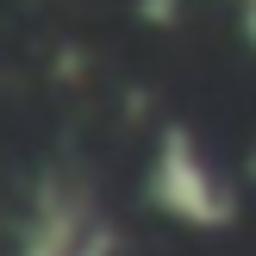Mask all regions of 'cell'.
<instances>
[{"mask_svg":"<svg viewBox=\"0 0 256 256\" xmlns=\"http://www.w3.org/2000/svg\"><path fill=\"white\" fill-rule=\"evenodd\" d=\"M144 194L162 219L188 225V232H225L238 219V194L212 156L200 150V138L188 125H162L156 150H150V175H144Z\"/></svg>","mask_w":256,"mask_h":256,"instance_id":"cell-1","label":"cell"},{"mask_svg":"<svg viewBox=\"0 0 256 256\" xmlns=\"http://www.w3.org/2000/svg\"><path fill=\"white\" fill-rule=\"evenodd\" d=\"M19 256H119V238L100 219L94 194L62 175H50L32 200V225H25Z\"/></svg>","mask_w":256,"mask_h":256,"instance_id":"cell-2","label":"cell"},{"mask_svg":"<svg viewBox=\"0 0 256 256\" xmlns=\"http://www.w3.org/2000/svg\"><path fill=\"white\" fill-rule=\"evenodd\" d=\"M244 38L256 44V6H244Z\"/></svg>","mask_w":256,"mask_h":256,"instance_id":"cell-3","label":"cell"},{"mask_svg":"<svg viewBox=\"0 0 256 256\" xmlns=\"http://www.w3.org/2000/svg\"><path fill=\"white\" fill-rule=\"evenodd\" d=\"M244 6H256V0H244Z\"/></svg>","mask_w":256,"mask_h":256,"instance_id":"cell-4","label":"cell"}]
</instances>
